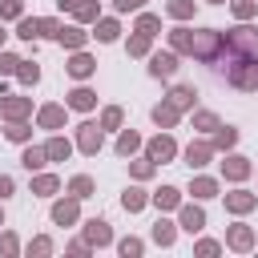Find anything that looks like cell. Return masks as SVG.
I'll list each match as a JSON object with an SVG mask.
<instances>
[{"mask_svg":"<svg viewBox=\"0 0 258 258\" xmlns=\"http://www.w3.org/2000/svg\"><path fill=\"white\" fill-rule=\"evenodd\" d=\"M230 81H234L238 89H254V85H258V64L246 60V69H230Z\"/></svg>","mask_w":258,"mask_h":258,"instance_id":"cell-1","label":"cell"},{"mask_svg":"<svg viewBox=\"0 0 258 258\" xmlns=\"http://www.w3.org/2000/svg\"><path fill=\"white\" fill-rule=\"evenodd\" d=\"M97 145H101V129H97V125H81V149L93 153Z\"/></svg>","mask_w":258,"mask_h":258,"instance_id":"cell-2","label":"cell"},{"mask_svg":"<svg viewBox=\"0 0 258 258\" xmlns=\"http://www.w3.org/2000/svg\"><path fill=\"white\" fill-rule=\"evenodd\" d=\"M173 69H177V64H173L169 52H157V56H153V73H157V77H169Z\"/></svg>","mask_w":258,"mask_h":258,"instance_id":"cell-3","label":"cell"},{"mask_svg":"<svg viewBox=\"0 0 258 258\" xmlns=\"http://www.w3.org/2000/svg\"><path fill=\"white\" fill-rule=\"evenodd\" d=\"M149 153H153L157 161H165V157H173V141H169V137H157V141L149 145Z\"/></svg>","mask_w":258,"mask_h":258,"instance_id":"cell-4","label":"cell"},{"mask_svg":"<svg viewBox=\"0 0 258 258\" xmlns=\"http://www.w3.org/2000/svg\"><path fill=\"white\" fill-rule=\"evenodd\" d=\"M189 101H194V89H185V85H181V89H173V97H169V105H173V109H181V105H189Z\"/></svg>","mask_w":258,"mask_h":258,"instance_id":"cell-5","label":"cell"},{"mask_svg":"<svg viewBox=\"0 0 258 258\" xmlns=\"http://www.w3.org/2000/svg\"><path fill=\"white\" fill-rule=\"evenodd\" d=\"M173 117H177L173 105H157V109H153V121H157V125H173Z\"/></svg>","mask_w":258,"mask_h":258,"instance_id":"cell-6","label":"cell"},{"mask_svg":"<svg viewBox=\"0 0 258 258\" xmlns=\"http://www.w3.org/2000/svg\"><path fill=\"white\" fill-rule=\"evenodd\" d=\"M52 218L64 226V222H73V218H77V206H73V202H64V206H56V210H52Z\"/></svg>","mask_w":258,"mask_h":258,"instance_id":"cell-7","label":"cell"},{"mask_svg":"<svg viewBox=\"0 0 258 258\" xmlns=\"http://www.w3.org/2000/svg\"><path fill=\"white\" fill-rule=\"evenodd\" d=\"M60 117H64V113H60L56 105H48V109L40 113V125H48V129H52V125H60Z\"/></svg>","mask_w":258,"mask_h":258,"instance_id":"cell-8","label":"cell"},{"mask_svg":"<svg viewBox=\"0 0 258 258\" xmlns=\"http://www.w3.org/2000/svg\"><path fill=\"white\" fill-rule=\"evenodd\" d=\"M89 238L93 242H109V226L105 222H89Z\"/></svg>","mask_w":258,"mask_h":258,"instance_id":"cell-9","label":"cell"},{"mask_svg":"<svg viewBox=\"0 0 258 258\" xmlns=\"http://www.w3.org/2000/svg\"><path fill=\"white\" fill-rule=\"evenodd\" d=\"M24 109H28L24 101H0V113H4V117H20Z\"/></svg>","mask_w":258,"mask_h":258,"instance_id":"cell-10","label":"cell"},{"mask_svg":"<svg viewBox=\"0 0 258 258\" xmlns=\"http://www.w3.org/2000/svg\"><path fill=\"white\" fill-rule=\"evenodd\" d=\"M69 69H73V77H85V73H93V60H89V56H77Z\"/></svg>","mask_w":258,"mask_h":258,"instance_id":"cell-11","label":"cell"},{"mask_svg":"<svg viewBox=\"0 0 258 258\" xmlns=\"http://www.w3.org/2000/svg\"><path fill=\"white\" fill-rule=\"evenodd\" d=\"M89 105H93V93L89 89H77L73 93V109H89Z\"/></svg>","mask_w":258,"mask_h":258,"instance_id":"cell-12","label":"cell"},{"mask_svg":"<svg viewBox=\"0 0 258 258\" xmlns=\"http://www.w3.org/2000/svg\"><path fill=\"white\" fill-rule=\"evenodd\" d=\"M206 157H210V149H206V145H198V149L189 145V165H202Z\"/></svg>","mask_w":258,"mask_h":258,"instance_id":"cell-13","label":"cell"},{"mask_svg":"<svg viewBox=\"0 0 258 258\" xmlns=\"http://www.w3.org/2000/svg\"><path fill=\"white\" fill-rule=\"evenodd\" d=\"M24 165H28V169L44 165V153H40V149H28V153H24Z\"/></svg>","mask_w":258,"mask_h":258,"instance_id":"cell-14","label":"cell"},{"mask_svg":"<svg viewBox=\"0 0 258 258\" xmlns=\"http://www.w3.org/2000/svg\"><path fill=\"white\" fill-rule=\"evenodd\" d=\"M226 173H230V177H242V173H246V161H242V157H230Z\"/></svg>","mask_w":258,"mask_h":258,"instance_id":"cell-15","label":"cell"},{"mask_svg":"<svg viewBox=\"0 0 258 258\" xmlns=\"http://www.w3.org/2000/svg\"><path fill=\"white\" fill-rule=\"evenodd\" d=\"M141 202H145L141 189H129V194H125V210H141Z\"/></svg>","mask_w":258,"mask_h":258,"instance_id":"cell-16","label":"cell"},{"mask_svg":"<svg viewBox=\"0 0 258 258\" xmlns=\"http://www.w3.org/2000/svg\"><path fill=\"white\" fill-rule=\"evenodd\" d=\"M181 222H185V230H198V226H202V214H198V210H185Z\"/></svg>","mask_w":258,"mask_h":258,"instance_id":"cell-17","label":"cell"},{"mask_svg":"<svg viewBox=\"0 0 258 258\" xmlns=\"http://www.w3.org/2000/svg\"><path fill=\"white\" fill-rule=\"evenodd\" d=\"M97 36H101V40H113V36H117V24H113V20H105V24L97 28Z\"/></svg>","mask_w":258,"mask_h":258,"instance_id":"cell-18","label":"cell"},{"mask_svg":"<svg viewBox=\"0 0 258 258\" xmlns=\"http://www.w3.org/2000/svg\"><path fill=\"white\" fill-rule=\"evenodd\" d=\"M230 242H234V246H250V230H242V226H238V230L230 234Z\"/></svg>","mask_w":258,"mask_h":258,"instance_id":"cell-19","label":"cell"},{"mask_svg":"<svg viewBox=\"0 0 258 258\" xmlns=\"http://www.w3.org/2000/svg\"><path fill=\"white\" fill-rule=\"evenodd\" d=\"M64 153H69V141H52L48 145V157H64Z\"/></svg>","mask_w":258,"mask_h":258,"instance_id":"cell-20","label":"cell"},{"mask_svg":"<svg viewBox=\"0 0 258 258\" xmlns=\"http://www.w3.org/2000/svg\"><path fill=\"white\" fill-rule=\"evenodd\" d=\"M89 189H93V185H89V177H77V181H73V194H77V198H85Z\"/></svg>","mask_w":258,"mask_h":258,"instance_id":"cell-21","label":"cell"},{"mask_svg":"<svg viewBox=\"0 0 258 258\" xmlns=\"http://www.w3.org/2000/svg\"><path fill=\"white\" fill-rule=\"evenodd\" d=\"M173 202H177V189H161L157 194V206H173Z\"/></svg>","mask_w":258,"mask_h":258,"instance_id":"cell-22","label":"cell"},{"mask_svg":"<svg viewBox=\"0 0 258 258\" xmlns=\"http://www.w3.org/2000/svg\"><path fill=\"white\" fill-rule=\"evenodd\" d=\"M230 206H234V210H246V206H250V194H230Z\"/></svg>","mask_w":258,"mask_h":258,"instance_id":"cell-23","label":"cell"},{"mask_svg":"<svg viewBox=\"0 0 258 258\" xmlns=\"http://www.w3.org/2000/svg\"><path fill=\"white\" fill-rule=\"evenodd\" d=\"M169 12H173V16H189V4H185V0H173Z\"/></svg>","mask_w":258,"mask_h":258,"instance_id":"cell-24","label":"cell"},{"mask_svg":"<svg viewBox=\"0 0 258 258\" xmlns=\"http://www.w3.org/2000/svg\"><path fill=\"white\" fill-rule=\"evenodd\" d=\"M60 40H64V44H81V32H77V28H64Z\"/></svg>","mask_w":258,"mask_h":258,"instance_id":"cell-25","label":"cell"},{"mask_svg":"<svg viewBox=\"0 0 258 258\" xmlns=\"http://www.w3.org/2000/svg\"><path fill=\"white\" fill-rule=\"evenodd\" d=\"M117 149H121V153H129V149H137V137H133V133H125V137H121V145H117Z\"/></svg>","mask_w":258,"mask_h":258,"instance_id":"cell-26","label":"cell"},{"mask_svg":"<svg viewBox=\"0 0 258 258\" xmlns=\"http://www.w3.org/2000/svg\"><path fill=\"white\" fill-rule=\"evenodd\" d=\"M52 189H56L52 177H40V181H36V194H52Z\"/></svg>","mask_w":258,"mask_h":258,"instance_id":"cell-27","label":"cell"},{"mask_svg":"<svg viewBox=\"0 0 258 258\" xmlns=\"http://www.w3.org/2000/svg\"><path fill=\"white\" fill-rule=\"evenodd\" d=\"M194 194H198V198H210V194H214V181H198Z\"/></svg>","mask_w":258,"mask_h":258,"instance_id":"cell-28","label":"cell"},{"mask_svg":"<svg viewBox=\"0 0 258 258\" xmlns=\"http://www.w3.org/2000/svg\"><path fill=\"white\" fill-rule=\"evenodd\" d=\"M153 234H157V242H169V238H173V230H169L165 222H157V230H153Z\"/></svg>","mask_w":258,"mask_h":258,"instance_id":"cell-29","label":"cell"},{"mask_svg":"<svg viewBox=\"0 0 258 258\" xmlns=\"http://www.w3.org/2000/svg\"><path fill=\"white\" fill-rule=\"evenodd\" d=\"M0 12H4V16H16V12H20V0H4V8H0Z\"/></svg>","mask_w":258,"mask_h":258,"instance_id":"cell-30","label":"cell"},{"mask_svg":"<svg viewBox=\"0 0 258 258\" xmlns=\"http://www.w3.org/2000/svg\"><path fill=\"white\" fill-rule=\"evenodd\" d=\"M153 28H157V16H141V32H145V36H149V32H153Z\"/></svg>","mask_w":258,"mask_h":258,"instance_id":"cell-31","label":"cell"},{"mask_svg":"<svg viewBox=\"0 0 258 258\" xmlns=\"http://www.w3.org/2000/svg\"><path fill=\"white\" fill-rule=\"evenodd\" d=\"M20 77H24V81H36V77H40V69H36V64H24V69H20Z\"/></svg>","mask_w":258,"mask_h":258,"instance_id":"cell-32","label":"cell"},{"mask_svg":"<svg viewBox=\"0 0 258 258\" xmlns=\"http://www.w3.org/2000/svg\"><path fill=\"white\" fill-rule=\"evenodd\" d=\"M16 64H20V60H16V56H0V73H12V69H16Z\"/></svg>","mask_w":258,"mask_h":258,"instance_id":"cell-33","label":"cell"},{"mask_svg":"<svg viewBox=\"0 0 258 258\" xmlns=\"http://www.w3.org/2000/svg\"><path fill=\"white\" fill-rule=\"evenodd\" d=\"M24 133H28L24 125H12V129H8V137H12V141H24Z\"/></svg>","mask_w":258,"mask_h":258,"instance_id":"cell-34","label":"cell"},{"mask_svg":"<svg viewBox=\"0 0 258 258\" xmlns=\"http://www.w3.org/2000/svg\"><path fill=\"white\" fill-rule=\"evenodd\" d=\"M8 194H12V181H8V177H0V198H8Z\"/></svg>","mask_w":258,"mask_h":258,"instance_id":"cell-35","label":"cell"},{"mask_svg":"<svg viewBox=\"0 0 258 258\" xmlns=\"http://www.w3.org/2000/svg\"><path fill=\"white\" fill-rule=\"evenodd\" d=\"M137 4H141V0H117V8H121V12H129V8H137Z\"/></svg>","mask_w":258,"mask_h":258,"instance_id":"cell-36","label":"cell"},{"mask_svg":"<svg viewBox=\"0 0 258 258\" xmlns=\"http://www.w3.org/2000/svg\"><path fill=\"white\" fill-rule=\"evenodd\" d=\"M0 40H4V32H0Z\"/></svg>","mask_w":258,"mask_h":258,"instance_id":"cell-37","label":"cell"}]
</instances>
